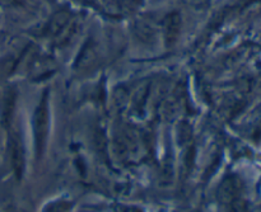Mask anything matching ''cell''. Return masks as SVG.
<instances>
[{"label": "cell", "mask_w": 261, "mask_h": 212, "mask_svg": "<svg viewBox=\"0 0 261 212\" xmlns=\"http://www.w3.org/2000/svg\"><path fill=\"white\" fill-rule=\"evenodd\" d=\"M33 135H35L36 155L40 158L46 149L48 135V94L45 92L33 114Z\"/></svg>", "instance_id": "1"}, {"label": "cell", "mask_w": 261, "mask_h": 212, "mask_svg": "<svg viewBox=\"0 0 261 212\" xmlns=\"http://www.w3.org/2000/svg\"><path fill=\"white\" fill-rule=\"evenodd\" d=\"M10 160L17 178H22L25 168V153L22 137L17 132L10 136Z\"/></svg>", "instance_id": "2"}, {"label": "cell", "mask_w": 261, "mask_h": 212, "mask_svg": "<svg viewBox=\"0 0 261 212\" xmlns=\"http://www.w3.org/2000/svg\"><path fill=\"white\" fill-rule=\"evenodd\" d=\"M69 19H70V14L65 10L63 12H58L56 14L53 15V18L50 19V22L47 23V27H46V35L51 36V37H56V36L60 35L64 29L66 28V25L69 24Z\"/></svg>", "instance_id": "3"}, {"label": "cell", "mask_w": 261, "mask_h": 212, "mask_svg": "<svg viewBox=\"0 0 261 212\" xmlns=\"http://www.w3.org/2000/svg\"><path fill=\"white\" fill-rule=\"evenodd\" d=\"M180 28H181V18L177 13H172L168 15L165 19V36L166 41L168 45H172L176 41V38L180 35Z\"/></svg>", "instance_id": "4"}, {"label": "cell", "mask_w": 261, "mask_h": 212, "mask_svg": "<svg viewBox=\"0 0 261 212\" xmlns=\"http://www.w3.org/2000/svg\"><path fill=\"white\" fill-rule=\"evenodd\" d=\"M14 101H15L14 93H13L12 90H8L7 93H5L4 99H3V108H2L3 119H4L5 124H9L10 118H12L13 109H14Z\"/></svg>", "instance_id": "5"}, {"label": "cell", "mask_w": 261, "mask_h": 212, "mask_svg": "<svg viewBox=\"0 0 261 212\" xmlns=\"http://www.w3.org/2000/svg\"><path fill=\"white\" fill-rule=\"evenodd\" d=\"M20 0H0V7L5 8H12V7H18L20 5Z\"/></svg>", "instance_id": "6"}]
</instances>
